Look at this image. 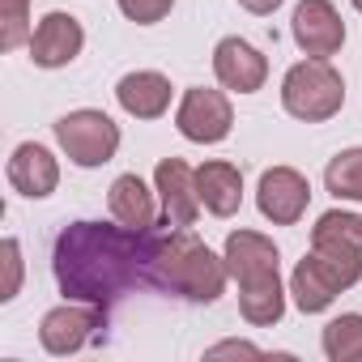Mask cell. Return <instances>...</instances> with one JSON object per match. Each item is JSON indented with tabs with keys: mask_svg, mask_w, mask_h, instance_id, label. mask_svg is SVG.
I'll return each instance as SVG.
<instances>
[{
	"mask_svg": "<svg viewBox=\"0 0 362 362\" xmlns=\"http://www.w3.org/2000/svg\"><path fill=\"white\" fill-rule=\"evenodd\" d=\"M149 239L153 230H128L107 222H73L52 247V273L64 298L111 307L128 290L149 286Z\"/></svg>",
	"mask_w": 362,
	"mask_h": 362,
	"instance_id": "1",
	"label": "cell"
},
{
	"mask_svg": "<svg viewBox=\"0 0 362 362\" xmlns=\"http://www.w3.org/2000/svg\"><path fill=\"white\" fill-rule=\"evenodd\" d=\"M226 256H214L209 243L197 239L188 226H170V235L149 239V286L188 303H218L226 294Z\"/></svg>",
	"mask_w": 362,
	"mask_h": 362,
	"instance_id": "2",
	"label": "cell"
},
{
	"mask_svg": "<svg viewBox=\"0 0 362 362\" xmlns=\"http://www.w3.org/2000/svg\"><path fill=\"white\" fill-rule=\"evenodd\" d=\"M281 107L303 124H324L345 107V81L328 60H298L281 81Z\"/></svg>",
	"mask_w": 362,
	"mask_h": 362,
	"instance_id": "3",
	"label": "cell"
},
{
	"mask_svg": "<svg viewBox=\"0 0 362 362\" xmlns=\"http://www.w3.org/2000/svg\"><path fill=\"white\" fill-rule=\"evenodd\" d=\"M56 141H60V149L73 166L94 170V166H107L119 153V124L107 111L81 107V111H69V115L56 119Z\"/></svg>",
	"mask_w": 362,
	"mask_h": 362,
	"instance_id": "4",
	"label": "cell"
},
{
	"mask_svg": "<svg viewBox=\"0 0 362 362\" xmlns=\"http://www.w3.org/2000/svg\"><path fill=\"white\" fill-rule=\"evenodd\" d=\"M311 252L341 277L345 290L358 286L362 281V218L345 209L320 214V222L311 226Z\"/></svg>",
	"mask_w": 362,
	"mask_h": 362,
	"instance_id": "5",
	"label": "cell"
},
{
	"mask_svg": "<svg viewBox=\"0 0 362 362\" xmlns=\"http://www.w3.org/2000/svg\"><path fill=\"white\" fill-rule=\"evenodd\" d=\"M175 128L184 132L192 145H218L230 136L235 128V111H230V98L222 90H188L179 98V111H175Z\"/></svg>",
	"mask_w": 362,
	"mask_h": 362,
	"instance_id": "6",
	"label": "cell"
},
{
	"mask_svg": "<svg viewBox=\"0 0 362 362\" xmlns=\"http://www.w3.org/2000/svg\"><path fill=\"white\" fill-rule=\"evenodd\" d=\"M107 324V311L103 307H90V303H64V307H52L39 324V341L47 354L56 358H69L77 354L81 345H90L98 337V328Z\"/></svg>",
	"mask_w": 362,
	"mask_h": 362,
	"instance_id": "7",
	"label": "cell"
},
{
	"mask_svg": "<svg viewBox=\"0 0 362 362\" xmlns=\"http://www.w3.org/2000/svg\"><path fill=\"white\" fill-rule=\"evenodd\" d=\"M153 188L162 201V226H197L205 205L197 192V170L184 158H162L153 170Z\"/></svg>",
	"mask_w": 362,
	"mask_h": 362,
	"instance_id": "8",
	"label": "cell"
},
{
	"mask_svg": "<svg viewBox=\"0 0 362 362\" xmlns=\"http://www.w3.org/2000/svg\"><path fill=\"white\" fill-rule=\"evenodd\" d=\"M290 30H294L298 52L311 56V60H328L345 43V22H341L332 0H298V9L290 18Z\"/></svg>",
	"mask_w": 362,
	"mask_h": 362,
	"instance_id": "9",
	"label": "cell"
},
{
	"mask_svg": "<svg viewBox=\"0 0 362 362\" xmlns=\"http://www.w3.org/2000/svg\"><path fill=\"white\" fill-rule=\"evenodd\" d=\"M256 205L273 226H294L307 205H311V184L294 170V166H273L260 175V188H256Z\"/></svg>",
	"mask_w": 362,
	"mask_h": 362,
	"instance_id": "10",
	"label": "cell"
},
{
	"mask_svg": "<svg viewBox=\"0 0 362 362\" xmlns=\"http://www.w3.org/2000/svg\"><path fill=\"white\" fill-rule=\"evenodd\" d=\"M30 60L39 64V69H64V64H73L77 56H81V47H86V30H81V22L73 18V13H47L35 30H30Z\"/></svg>",
	"mask_w": 362,
	"mask_h": 362,
	"instance_id": "11",
	"label": "cell"
},
{
	"mask_svg": "<svg viewBox=\"0 0 362 362\" xmlns=\"http://www.w3.org/2000/svg\"><path fill=\"white\" fill-rule=\"evenodd\" d=\"M214 73H218L222 90L256 94V90H264V81H269V60H264L247 39L230 35V39H222V43L214 47Z\"/></svg>",
	"mask_w": 362,
	"mask_h": 362,
	"instance_id": "12",
	"label": "cell"
},
{
	"mask_svg": "<svg viewBox=\"0 0 362 362\" xmlns=\"http://www.w3.org/2000/svg\"><path fill=\"white\" fill-rule=\"evenodd\" d=\"M222 256H226V269L239 281V290L277 277V260H281L277 256V243L269 235H260V230H235L226 239V252Z\"/></svg>",
	"mask_w": 362,
	"mask_h": 362,
	"instance_id": "13",
	"label": "cell"
},
{
	"mask_svg": "<svg viewBox=\"0 0 362 362\" xmlns=\"http://www.w3.org/2000/svg\"><path fill=\"white\" fill-rule=\"evenodd\" d=\"M5 175H9V188H13V192H22V197H30V201H43V197H52L56 184H60V162L52 158V149H43V145H35V141H22V145L13 149Z\"/></svg>",
	"mask_w": 362,
	"mask_h": 362,
	"instance_id": "14",
	"label": "cell"
},
{
	"mask_svg": "<svg viewBox=\"0 0 362 362\" xmlns=\"http://www.w3.org/2000/svg\"><path fill=\"white\" fill-rule=\"evenodd\" d=\"M107 205H111V218L128 230H153L162 222L158 188H149L141 175H119L107 192Z\"/></svg>",
	"mask_w": 362,
	"mask_h": 362,
	"instance_id": "15",
	"label": "cell"
},
{
	"mask_svg": "<svg viewBox=\"0 0 362 362\" xmlns=\"http://www.w3.org/2000/svg\"><path fill=\"white\" fill-rule=\"evenodd\" d=\"M115 103L132 115V119H162L170 111V81L153 69H136L124 73L115 86Z\"/></svg>",
	"mask_w": 362,
	"mask_h": 362,
	"instance_id": "16",
	"label": "cell"
},
{
	"mask_svg": "<svg viewBox=\"0 0 362 362\" xmlns=\"http://www.w3.org/2000/svg\"><path fill=\"white\" fill-rule=\"evenodd\" d=\"M341 290H345L341 277H337L315 252L303 256V260L294 264V273H290V294H294V307H298L303 315H320V311H328L332 298H337Z\"/></svg>",
	"mask_w": 362,
	"mask_h": 362,
	"instance_id": "17",
	"label": "cell"
},
{
	"mask_svg": "<svg viewBox=\"0 0 362 362\" xmlns=\"http://www.w3.org/2000/svg\"><path fill=\"white\" fill-rule=\"evenodd\" d=\"M197 192H201L205 214L230 218V214H239V205H243V175H239L235 162H222V158L201 162V166H197Z\"/></svg>",
	"mask_w": 362,
	"mask_h": 362,
	"instance_id": "18",
	"label": "cell"
},
{
	"mask_svg": "<svg viewBox=\"0 0 362 362\" xmlns=\"http://www.w3.org/2000/svg\"><path fill=\"white\" fill-rule=\"evenodd\" d=\"M239 311L252 328H273L281 315H286V286H281V273L269 277V281H256V286H243L239 290Z\"/></svg>",
	"mask_w": 362,
	"mask_h": 362,
	"instance_id": "19",
	"label": "cell"
},
{
	"mask_svg": "<svg viewBox=\"0 0 362 362\" xmlns=\"http://www.w3.org/2000/svg\"><path fill=\"white\" fill-rule=\"evenodd\" d=\"M324 358L328 362H362V315L358 311H345L337 320L324 324Z\"/></svg>",
	"mask_w": 362,
	"mask_h": 362,
	"instance_id": "20",
	"label": "cell"
},
{
	"mask_svg": "<svg viewBox=\"0 0 362 362\" xmlns=\"http://www.w3.org/2000/svg\"><path fill=\"white\" fill-rule=\"evenodd\" d=\"M324 188L337 201H362V145L341 149L328 166H324Z\"/></svg>",
	"mask_w": 362,
	"mask_h": 362,
	"instance_id": "21",
	"label": "cell"
},
{
	"mask_svg": "<svg viewBox=\"0 0 362 362\" xmlns=\"http://www.w3.org/2000/svg\"><path fill=\"white\" fill-rule=\"evenodd\" d=\"M26 9H30V0H0V52H13V47L30 43Z\"/></svg>",
	"mask_w": 362,
	"mask_h": 362,
	"instance_id": "22",
	"label": "cell"
},
{
	"mask_svg": "<svg viewBox=\"0 0 362 362\" xmlns=\"http://www.w3.org/2000/svg\"><path fill=\"white\" fill-rule=\"evenodd\" d=\"M119 13L136 26H158L170 9H175V0H115Z\"/></svg>",
	"mask_w": 362,
	"mask_h": 362,
	"instance_id": "23",
	"label": "cell"
},
{
	"mask_svg": "<svg viewBox=\"0 0 362 362\" xmlns=\"http://www.w3.org/2000/svg\"><path fill=\"white\" fill-rule=\"evenodd\" d=\"M0 256H5V290H0V303H13L22 294V243L5 239L0 243Z\"/></svg>",
	"mask_w": 362,
	"mask_h": 362,
	"instance_id": "24",
	"label": "cell"
},
{
	"mask_svg": "<svg viewBox=\"0 0 362 362\" xmlns=\"http://www.w3.org/2000/svg\"><path fill=\"white\" fill-rule=\"evenodd\" d=\"M226 354H247V358H256L260 349H256V345H247V341H222V345H214V349H209V358H226Z\"/></svg>",
	"mask_w": 362,
	"mask_h": 362,
	"instance_id": "25",
	"label": "cell"
},
{
	"mask_svg": "<svg viewBox=\"0 0 362 362\" xmlns=\"http://www.w3.org/2000/svg\"><path fill=\"white\" fill-rule=\"evenodd\" d=\"M239 5H243L247 13H256V18H269V13L281 5V0H239Z\"/></svg>",
	"mask_w": 362,
	"mask_h": 362,
	"instance_id": "26",
	"label": "cell"
},
{
	"mask_svg": "<svg viewBox=\"0 0 362 362\" xmlns=\"http://www.w3.org/2000/svg\"><path fill=\"white\" fill-rule=\"evenodd\" d=\"M354 9H358V13H362V0H354Z\"/></svg>",
	"mask_w": 362,
	"mask_h": 362,
	"instance_id": "27",
	"label": "cell"
}]
</instances>
